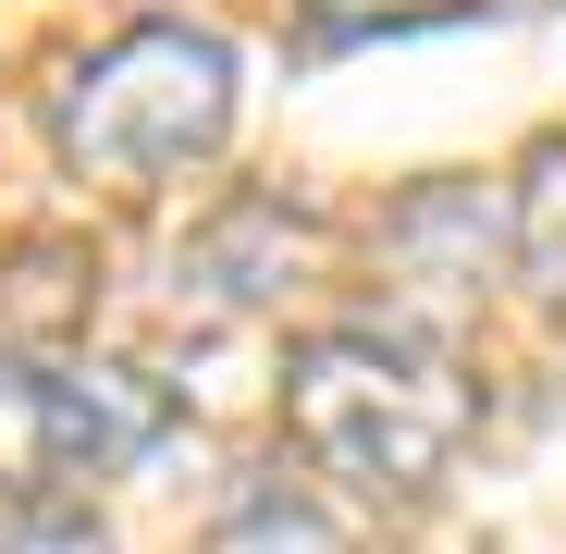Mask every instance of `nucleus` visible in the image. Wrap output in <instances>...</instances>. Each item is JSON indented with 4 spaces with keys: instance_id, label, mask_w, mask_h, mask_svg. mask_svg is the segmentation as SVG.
Listing matches in <instances>:
<instances>
[{
    "instance_id": "obj_10",
    "label": "nucleus",
    "mask_w": 566,
    "mask_h": 554,
    "mask_svg": "<svg viewBox=\"0 0 566 554\" xmlns=\"http://www.w3.org/2000/svg\"><path fill=\"white\" fill-rule=\"evenodd\" d=\"M0 554H112V530L86 518V505H25V518H13V542H0Z\"/></svg>"
},
{
    "instance_id": "obj_8",
    "label": "nucleus",
    "mask_w": 566,
    "mask_h": 554,
    "mask_svg": "<svg viewBox=\"0 0 566 554\" xmlns=\"http://www.w3.org/2000/svg\"><path fill=\"white\" fill-rule=\"evenodd\" d=\"M210 554H345V542H333V518H321L308 493L271 481V493H247V505L210 530Z\"/></svg>"
},
{
    "instance_id": "obj_7",
    "label": "nucleus",
    "mask_w": 566,
    "mask_h": 554,
    "mask_svg": "<svg viewBox=\"0 0 566 554\" xmlns=\"http://www.w3.org/2000/svg\"><path fill=\"white\" fill-rule=\"evenodd\" d=\"M517 271L542 284V309L566 321V136H542L530 173H517Z\"/></svg>"
},
{
    "instance_id": "obj_5",
    "label": "nucleus",
    "mask_w": 566,
    "mask_h": 554,
    "mask_svg": "<svg viewBox=\"0 0 566 554\" xmlns=\"http://www.w3.org/2000/svg\"><path fill=\"white\" fill-rule=\"evenodd\" d=\"M308 259V222L283 210V198H234L198 247L172 259V309H198V321H247L283 296V271Z\"/></svg>"
},
{
    "instance_id": "obj_2",
    "label": "nucleus",
    "mask_w": 566,
    "mask_h": 554,
    "mask_svg": "<svg viewBox=\"0 0 566 554\" xmlns=\"http://www.w3.org/2000/svg\"><path fill=\"white\" fill-rule=\"evenodd\" d=\"M50 136L86 185L148 198L234 136V50L210 25H124L112 50L74 62V86L50 100Z\"/></svg>"
},
{
    "instance_id": "obj_6",
    "label": "nucleus",
    "mask_w": 566,
    "mask_h": 554,
    "mask_svg": "<svg viewBox=\"0 0 566 554\" xmlns=\"http://www.w3.org/2000/svg\"><path fill=\"white\" fill-rule=\"evenodd\" d=\"M99 309V247L86 234H25L0 259V345H50Z\"/></svg>"
},
{
    "instance_id": "obj_4",
    "label": "nucleus",
    "mask_w": 566,
    "mask_h": 554,
    "mask_svg": "<svg viewBox=\"0 0 566 554\" xmlns=\"http://www.w3.org/2000/svg\"><path fill=\"white\" fill-rule=\"evenodd\" d=\"M505 247H517V198H505V185H419V198L382 210V271H395L419 309L493 296Z\"/></svg>"
},
{
    "instance_id": "obj_3",
    "label": "nucleus",
    "mask_w": 566,
    "mask_h": 554,
    "mask_svg": "<svg viewBox=\"0 0 566 554\" xmlns=\"http://www.w3.org/2000/svg\"><path fill=\"white\" fill-rule=\"evenodd\" d=\"M172 431V395L148 369H38L0 345V505H50L62 481L136 469Z\"/></svg>"
},
{
    "instance_id": "obj_1",
    "label": "nucleus",
    "mask_w": 566,
    "mask_h": 554,
    "mask_svg": "<svg viewBox=\"0 0 566 554\" xmlns=\"http://www.w3.org/2000/svg\"><path fill=\"white\" fill-rule=\"evenodd\" d=\"M283 431H296L308 469H333L345 493H431L455 469V443L481 431V395H468V369L431 357L419 333H308L296 369H283Z\"/></svg>"
},
{
    "instance_id": "obj_9",
    "label": "nucleus",
    "mask_w": 566,
    "mask_h": 554,
    "mask_svg": "<svg viewBox=\"0 0 566 554\" xmlns=\"http://www.w3.org/2000/svg\"><path fill=\"white\" fill-rule=\"evenodd\" d=\"M443 13H468V0H308L321 38H382V25H443Z\"/></svg>"
}]
</instances>
